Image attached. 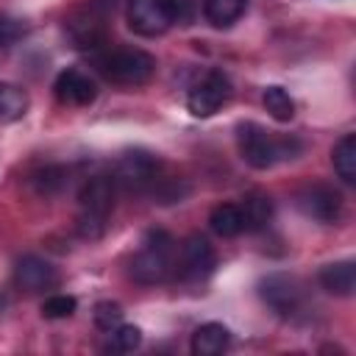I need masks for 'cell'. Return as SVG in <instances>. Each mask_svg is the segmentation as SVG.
Listing matches in <instances>:
<instances>
[{"instance_id": "6da1fadb", "label": "cell", "mask_w": 356, "mask_h": 356, "mask_svg": "<svg viewBox=\"0 0 356 356\" xmlns=\"http://www.w3.org/2000/svg\"><path fill=\"white\" fill-rule=\"evenodd\" d=\"M236 145H239L242 159L253 170H267V167H273L284 159H295L300 153V142L295 136H275L256 122L236 125Z\"/></svg>"}, {"instance_id": "7a4b0ae2", "label": "cell", "mask_w": 356, "mask_h": 356, "mask_svg": "<svg viewBox=\"0 0 356 356\" xmlns=\"http://www.w3.org/2000/svg\"><path fill=\"white\" fill-rule=\"evenodd\" d=\"M114 195H117V181L108 175H95L83 184L78 195V234L86 239H97L106 231V220L114 209Z\"/></svg>"}, {"instance_id": "3957f363", "label": "cell", "mask_w": 356, "mask_h": 356, "mask_svg": "<svg viewBox=\"0 0 356 356\" xmlns=\"http://www.w3.org/2000/svg\"><path fill=\"white\" fill-rule=\"evenodd\" d=\"M167 231H150L131 259V275L139 284H161L175 267V248Z\"/></svg>"}, {"instance_id": "277c9868", "label": "cell", "mask_w": 356, "mask_h": 356, "mask_svg": "<svg viewBox=\"0 0 356 356\" xmlns=\"http://www.w3.org/2000/svg\"><path fill=\"white\" fill-rule=\"evenodd\" d=\"M100 72L120 86H142L156 72V58L139 47H114L97 58Z\"/></svg>"}, {"instance_id": "5b68a950", "label": "cell", "mask_w": 356, "mask_h": 356, "mask_svg": "<svg viewBox=\"0 0 356 356\" xmlns=\"http://www.w3.org/2000/svg\"><path fill=\"white\" fill-rule=\"evenodd\" d=\"M178 17V0H128V28L139 36H161Z\"/></svg>"}, {"instance_id": "8992f818", "label": "cell", "mask_w": 356, "mask_h": 356, "mask_svg": "<svg viewBox=\"0 0 356 356\" xmlns=\"http://www.w3.org/2000/svg\"><path fill=\"white\" fill-rule=\"evenodd\" d=\"M231 97V81L222 70H209L186 95V106L195 117H211L217 114Z\"/></svg>"}, {"instance_id": "52a82bcc", "label": "cell", "mask_w": 356, "mask_h": 356, "mask_svg": "<svg viewBox=\"0 0 356 356\" xmlns=\"http://www.w3.org/2000/svg\"><path fill=\"white\" fill-rule=\"evenodd\" d=\"M214 261H217L214 248H211L209 239L200 236V234L186 236V239L181 242L178 259H175L178 275L186 278V281H200V278H206V275L214 270Z\"/></svg>"}, {"instance_id": "ba28073f", "label": "cell", "mask_w": 356, "mask_h": 356, "mask_svg": "<svg viewBox=\"0 0 356 356\" xmlns=\"http://www.w3.org/2000/svg\"><path fill=\"white\" fill-rule=\"evenodd\" d=\"M295 203H298V209L306 217L320 220V222H337L339 211H342V197L328 184H309V186H303L298 192Z\"/></svg>"}, {"instance_id": "9c48e42d", "label": "cell", "mask_w": 356, "mask_h": 356, "mask_svg": "<svg viewBox=\"0 0 356 356\" xmlns=\"http://www.w3.org/2000/svg\"><path fill=\"white\" fill-rule=\"evenodd\" d=\"M159 172V161L153 153L147 150H128L120 161H117V175L114 181L122 184L125 189H145L156 181Z\"/></svg>"}, {"instance_id": "30bf717a", "label": "cell", "mask_w": 356, "mask_h": 356, "mask_svg": "<svg viewBox=\"0 0 356 356\" xmlns=\"http://www.w3.org/2000/svg\"><path fill=\"white\" fill-rule=\"evenodd\" d=\"M259 295L261 300L281 317H289L298 312L300 306V289L292 278L286 275H267L261 284H259Z\"/></svg>"}, {"instance_id": "8fae6325", "label": "cell", "mask_w": 356, "mask_h": 356, "mask_svg": "<svg viewBox=\"0 0 356 356\" xmlns=\"http://www.w3.org/2000/svg\"><path fill=\"white\" fill-rule=\"evenodd\" d=\"M58 281V273L50 261L39 259V256H22L14 267V284L25 292H44V289H53Z\"/></svg>"}, {"instance_id": "7c38bea8", "label": "cell", "mask_w": 356, "mask_h": 356, "mask_svg": "<svg viewBox=\"0 0 356 356\" xmlns=\"http://www.w3.org/2000/svg\"><path fill=\"white\" fill-rule=\"evenodd\" d=\"M53 92L56 97L64 103V106H89L95 103L97 97V86L89 75L78 72V70H64L58 72L56 83H53Z\"/></svg>"}, {"instance_id": "4fadbf2b", "label": "cell", "mask_w": 356, "mask_h": 356, "mask_svg": "<svg viewBox=\"0 0 356 356\" xmlns=\"http://www.w3.org/2000/svg\"><path fill=\"white\" fill-rule=\"evenodd\" d=\"M231 345V334L222 323H203L192 334V353L195 356H220Z\"/></svg>"}, {"instance_id": "5bb4252c", "label": "cell", "mask_w": 356, "mask_h": 356, "mask_svg": "<svg viewBox=\"0 0 356 356\" xmlns=\"http://www.w3.org/2000/svg\"><path fill=\"white\" fill-rule=\"evenodd\" d=\"M320 284L325 292L348 298L356 289V264L353 261H334L320 270Z\"/></svg>"}, {"instance_id": "9a60e30c", "label": "cell", "mask_w": 356, "mask_h": 356, "mask_svg": "<svg viewBox=\"0 0 356 356\" xmlns=\"http://www.w3.org/2000/svg\"><path fill=\"white\" fill-rule=\"evenodd\" d=\"M239 211H242L245 231H261L273 220V200L264 192H250V195H245Z\"/></svg>"}, {"instance_id": "2e32d148", "label": "cell", "mask_w": 356, "mask_h": 356, "mask_svg": "<svg viewBox=\"0 0 356 356\" xmlns=\"http://www.w3.org/2000/svg\"><path fill=\"white\" fill-rule=\"evenodd\" d=\"M209 225H211V231H214L217 236H222V239H231V236H236V234L245 231L242 211H239V206H234V203H220V206H214L211 214H209Z\"/></svg>"}, {"instance_id": "e0dca14e", "label": "cell", "mask_w": 356, "mask_h": 356, "mask_svg": "<svg viewBox=\"0 0 356 356\" xmlns=\"http://www.w3.org/2000/svg\"><path fill=\"white\" fill-rule=\"evenodd\" d=\"M248 8V0H203V14L214 28H231Z\"/></svg>"}, {"instance_id": "ac0fdd59", "label": "cell", "mask_w": 356, "mask_h": 356, "mask_svg": "<svg viewBox=\"0 0 356 356\" xmlns=\"http://www.w3.org/2000/svg\"><path fill=\"white\" fill-rule=\"evenodd\" d=\"M334 170L345 184H356V134H345L334 147Z\"/></svg>"}, {"instance_id": "d6986e66", "label": "cell", "mask_w": 356, "mask_h": 356, "mask_svg": "<svg viewBox=\"0 0 356 356\" xmlns=\"http://www.w3.org/2000/svg\"><path fill=\"white\" fill-rule=\"evenodd\" d=\"M28 111V95L17 83H0V120L11 122Z\"/></svg>"}, {"instance_id": "ffe728a7", "label": "cell", "mask_w": 356, "mask_h": 356, "mask_svg": "<svg viewBox=\"0 0 356 356\" xmlns=\"http://www.w3.org/2000/svg\"><path fill=\"white\" fill-rule=\"evenodd\" d=\"M261 103H264V108L270 111V117L278 120V122H289V120L295 117V100H292L289 92L281 89V86H267L264 95H261Z\"/></svg>"}, {"instance_id": "44dd1931", "label": "cell", "mask_w": 356, "mask_h": 356, "mask_svg": "<svg viewBox=\"0 0 356 356\" xmlns=\"http://www.w3.org/2000/svg\"><path fill=\"white\" fill-rule=\"evenodd\" d=\"M142 342V331L136 325H117L108 331V350H117V353H131L136 350Z\"/></svg>"}, {"instance_id": "7402d4cb", "label": "cell", "mask_w": 356, "mask_h": 356, "mask_svg": "<svg viewBox=\"0 0 356 356\" xmlns=\"http://www.w3.org/2000/svg\"><path fill=\"white\" fill-rule=\"evenodd\" d=\"M33 184H36V189H39L42 195H53V192L64 189V184H67V170H64V167H44V170L36 172Z\"/></svg>"}, {"instance_id": "603a6c76", "label": "cell", "mask_w": 356, "mask_h": 356, "mask_svg": "<svg viewBox=\"0 0 356 356\" xmlns=\"http://www.w3.org/2000/svg\"><path fill=\"white\" fill-rule=\"evenodd\" d=\"M78 309V300L72 295H50L44 303H42V314L47 320H64L70 317L72 312Z\"/></svg>"}, {"instance_id": "cb8c5ba5", "label": "cell", "mask_w": 356, "mask_h": 356, "mask_svg": "<svg viewBox=\"0 0 356 356\" xmlns=\"http://www.w3.org/2000/svg\"><path fill=\"white\" fill-rule=\"evenodd\" d=\"M25 31H28V28H25L22 19H17V17L0 11V47H11V44H17V42L25 36Z\"/></svg>"}, {"instance_id": "d4e9b609", "label": "cell", "mask_w": 356, "mask_h": 356, "mask_svg": "<svg viewBox=\"0 0 356 356\" xmlns=\"http://www.w3.org/2000/svg\"><path fill=\"white\" fill-rule=\"evenodd\" d=\"M120 320H122V309L117 306V303H111V300H103V303H97L95 306V325L100 328V331H111V328H117L120 325Z\"/></svg>"}]
</instances>
